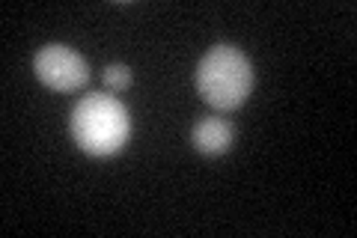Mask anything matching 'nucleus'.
I'll use <instances>...</instances> for the list:
<instances>
[{
    "mask_svg": "<svg viewBox=\"0 0 357 238\" xmlns=\"http://www.w3.org/2000/svg\"><path fill=\"white\" fill-rule=\"evenodd\" d=\"M72 137L86 155H116L131 137L128 110L114 96L89 93L72 110Z\"/></svg>",
    "mask_w": 357,
    "mask_h": 238,
    "instance_id": "f257e3e1",
    "label": "nucleus"
},
{
    "mask_svg": "<svg viewBox=\"0 0 357 238\" xmlns=\"http://www.w3.org/2000/svg\"><path fill=\"white\" fill-rule=\"evenodd\" d=\"M253 63L236 45H215L197 66V89L215 110H236L253 93Z\"/></svg>",
    "mask_w": 357,
    "mask_h": 238,
    "instance_id": "f03ea898",
    "label": "nucleus"
},
{
    "mask_svg": "<svg viewBox=\"0 0 357 238\" xmlns=\"http://www.w3.org/2000/svg\"><path fill=\"white\" fill-rule=\"evenodd\" d=\"M33 72L54 93H75L89 81V66L81 54L69 45H45L33 57Z\"/></svg>",
    "mask_w": 357,
    "mask_h": 238,
    "instance_id": "7ed1b4c3",
    "label": "nucleus"
},
{
    "mask_svg": "<svg viewBox=\"0 0 357 238\" xmlns=\"http://www.w3.org/2000/svg\"><path fill=\"white\" fill-rule=\"evenodd\" d=\"M191 143L199 155H223L232 146V126L220 117H206L194 126Z\"/></svg>",
    "mask_w": 357,
    "mask_h": 238,
    "instance_id": "20e7f679",
    "label": "nucleus"
},
{
    "mask_svg": "<svg viewBox=\"0 0 357 238\" xmlns=\"http://www.w3.org/2000/svg\"><path fill=\"white\" fill-rule=\"evenodd\" d=\"M105 87L110 89V93H126V89L131 87V69L122 63H114L105 69Z\"/></svg>",
    "mask_w": 357,
    "mask_h": 238,
    "instance_id": "39448f33",
    "label": "nucleus"
}]
</instances>
